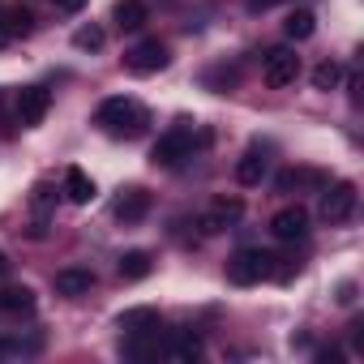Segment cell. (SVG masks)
Segmentation results:
<instances>
[{
    "label": "cell",
    "mask_w": 364,
    "mask_h": 364,
    "mask_svg": "<svg viewBox=\"0 0 364 364\" xmlns=\"http://www.w3.org/2000/svg\"><path fill=\"white\" fill-rule=\"evenodd\" d=\"M60 193H65L73 206H90L99 189H95V180H90L82 167H69V171H65V189H60Z\"/></svg>",
    "instance_id": "17"
},
{
    "label": "cell",
    "mask_w": 364,
    "mask_h": 364,
    "mask_svg": "<svg viewBox=\"0 0 364 364\" xmlns=\"http://www.w3.org/2000/svg\"><path fill=\"white\" fill-rule=\"evenodd\" d=\"M5 270H9V257H5V253H0V279H5Z\"/></svg>",
    "instance_id": "32"
},
{
    "label": "cell",
    "mask_w": 364,
    "mask_h": 364,
    "mask_svg": "<svg viewBox=\"0 0 364 364\" xmlns=\"http://www.w3.org/2000/svg\"><path fill=\"white\" fill-rule=\"evenodd\" d=\"M31 206H35V215H39V219H48V215H52V206H56V189L48 185V180H39V185H35Z\"/></svg>",
    "instance_id": "26"
},
{
    "label": "cell",
    "mask_w": 364,
    "mask_h": 364,
    "mask_svg": "<svg viewBox=\"0 0 364 364\" xmlns=\"http://www.w3.org/2000/svg\"><path fill=\"white\" fill-rule=\"evenodd\" d=\"M240 215H245V202H240V198H215V202L202 210L198 228H202L206 236H219V232L236 228V223H240Z\"/></svg>",
    "instance_id": "7"
},
{
    "label": "cell",
    "mask_w": 364,
    "mask_h": 364,
    "mask_svg": "<svg viewBox=\"0 0 364 364\" xmlns=\"http://www.w3.org/2000/svg\"><path fill=\"white\" fill-rule=\"evenodd\" d=\"M355 202H360V193H355L351 180H334L326 189V198H321V219L326 223H347L355 215Z\"/></svg>",
    "instance_id": "6"
},
{
    "label": "cell",
    "mask_w": 364,
    "mask_h": 364,
    "mask_svg": "<svg viewBox=\"0 0 364 364\" xmlns=\"http://www.w3.org/2000/svg\"><path fill=\"white\" fill-rule=\"evenodd\" d=\"M52 9H56V14H82L86 0H52Z\"/></svg>",
    "instance_id": "27"
},
{
    "label": "cell",
    "mask_w": 364,
    "mask_h": 364,
    "mask_svg": "<svg viewBox=\"0 0 364 364\" xmlns=\"http://www.w3.org/2000/svg\"><path fill=\"white\" fill-rule=\"evenodd\" d=\"M338 82H343V65L338 60H321L313 69V90H334Z\"/></svg>",
    "instance_id": "24"
},
{
    "label": "cell",
    "mask_w": 364,
    "mask_h": 364,
    "mask_svg": "<svg viewBox=\"0 0 364 364\" xmlns=\"http://www.w3.org/2000/svg\"><path fill=\"white\" fill-rule=\"evenodd\" d=\"M245 5H249L253 14H262V9H270V5H279V0H245Z\"/></svg>",
    "instance_id": "30"
},
{
    "label": "cell",
    "mask_w": 364,
    "mask_h": 364,
    "mask_svg": "<svg viewBox=\"0 0 364 364\" xmlns=\"http://www.w3.org/2000/svg\"><path fill=\"white\" fill-rule=\"evenodd\" d=\"M5 43H14V35H9V5H0V48Z\"/></svg>",
    "instance_id": "28"
},
{
    "label": "cell",
    "mask_w": 364,
    "mask_h": 364,
    "mask_svg": "<svg viewBox=\"0 0 364 364\" xmlns=\"http://www.w3.org/2000/svg\"><path fill=\"white\" fill-rule=\"evenodd\" d=\"M120 351H124L129 360H154V355L163 351V334H159V330H141V334H124V343H120Z\"/></svg>",
    "instance_id": "15"
},
{
    "label": "cell",
    "mask_w": 364,
    "mask_h": 364,
    "mask_svg": "<svg viewBox=\"0 0 364 364\" xmlns=\"http://www.w3.org/2000/svg\"><path fill=\"white\" fill-rule=\"evenodd\" d=\"M167 60H171V52H167V43H159V39H141L133 52H124V69H129L133 77H150V73L167 69Z\"/></svg>",
    "instance_id": "4"
},
{
    "label": "cell",
    "mask_w": 364,
    "mask_h": 364,
    "mask_svg": "<svg viewBox=\"0 0 364 364\" xmlns=\"http://www.w3.org/2000/svg\"><path fill=\"white\" fill-rule=\"evenodd\" d=\"M9 35H14V39L35 35V14H31V5H9Z\"/></svg>",
    "instance_id": "23"
},
{
    "label": "cell",
    "mask_w": 364,
    "mask_h": 364,
    "mask_svg": "<svg viewBox=\"0 0 364 364\" xmlns=\"http://www.w3.org/2000/svg\"><path fill=\"white\" fill-rule=\"evenodd\" d=\"M163 355L176 360V364H193L202 355V334L198 330H176L167 343H163Z\"/></svg>",
    "instance_id": "10"
},
{
    "label": "cell",
    "mask_w": 364,
    "mask_h": 364,
    "mask_svg": "<svg viewBox=\"0 0 364 364\" xmlns=\"http://www.w3.org/2000/svg\"><path fill=\"white\" fill-rule=\"evenodd\" d=\"M95 287V270L90 266H65L56 270V291L60 296H86Z\"/></svg>",
    "instance_id": "13"
},
{
    "label": "cell",
    "mask_w": 364,
    "mask_h": 364,
    "mask_svg": "<svg viewBox=\"0 0 364 364\" xmlns=\"http://www.w3.org/2000/svg\"><path fill=\"white\" fill-rule=\"evenodd\" d=\"M43 334H0V360L5 355H39Z\"/></svg>",
    "instance_id": "20"
},
{
    "label": "cell",
    "mask_w": 364,
    "mask_h": 364,
    "mask_svg": "<svg viewBox=\"0 0 364 364\" xmlns=\"http://www.w3.org/2000/svg\"><path fill=\"white\" fill-rule=\"evenodd\" d=\"M150 270H154V257H150L146 249H129V253H120V266H116V274H120L124 283H141Z\"/></svg>",
    "instance_id": "18"
},
{
    "label": "cell",
    "mask_w": 364,
    "mask_h": 364,
    "mask_svg": "<svg viewBox=\"0 0 364 364\" xmlns=\"http://www.w3.org/2000/svg\"><path fill=\"white\" fill-rule=\"evenodd\" d=\"M270 232H274V240H283V245L304 240V236H309V210H304V206H283V210L270 219Z\"/></svg>",
    "instance_id": "9"
},
{
    "label": "cell",
    "mask_w": 364,
    "mask_h": 364,
    "mask_svg": "<svg viewBox=\"0 0 364 364\" xmlns=\"http://www.w3.org/2000/svg\"><path fill=\"white\" fill-rule=\"evenodd\" d=\"M107 43V35H103V26H82V31H73V48H82V52H99Z\"/></svg>",
    "instance_id": "25"
},
{
    "label": "cell",
    "mask_w": 364,
    "mask_h": 364,
    "mask_svg": "<svg viewBox=\"0 0 364 364\" xmlns=\"http://www.w3.org/2000/svg\"><path fill=\"white\" fill-rule=\"evenodd\" d=\"M296 77H300V56H296L291 48H274V52H266V60H262V82H266L270 90L296 86Z\"/></svg>",
    "instance_id": "3"
},
{
    "label": "cell",
    "mask_w": 364,
    "mask_h": 364,
    "mask_svg": "<svg viewBox=\"0 0 364 364\" xmlns=\"http://www.w3.org/2000/svg\"><path fill=\"white\" fill-rule=\"evenodd\" d=\"M146 215H150V193H146V189H137V185H133V189H124V193H120V202H116V219H120V223H141Z\"/></svg>",
    "instance_id": "12"
},
{
    "label": "cell",
    "mask_w": 364,
    "mask_h": 364,
    "mask_svg": "<svg viewBox=\"0 0 364 364\" xmlns=\"http://www.w3.org/2000/svg\"><path fill=\"white\" fill-rule=\"evenodd\" d=\"M48 112H52V90L48 86H26L18 95V124L22 129H39Z\"/></svg>",
    "instance_id": "8"
},
{
    "label": "cell",
    "mask_w": 364,
    "mask_h": 364,
    "mask_svg": "<svg viewBox=\"0 0 364 364\" xmlns=\"http://www.w3.org/2000/svg\"><path fill=\"white\" fill-rule=\"evenodd\" d=\"M347 90H351V103H355V107H360V77H355V73H351V77H347Z\"/></svg>",
    "instance_id": "29"
},
{
    "label": "cell",
    "mask_w": 364,
    "mask_h": 364,
    "mask_svg": "<svg viewBox=\"0 0 364 364\" xmlns=\"http://www.w3.org/2000/svg\"><path fill=\"white\" fill-rule=\"evenodd\" d=\"M313 31H317V18L309 14V9H296V14H287V22H283V35L287 39H313Z\"/></svg>",
    "instance_id": "22"
},
{
    "label": "cell",
    "mask_w": 364,
    "mask_h": 364,
    "mask_svg": "<svg viewBox=\"0 0 364 364\" xmlns=\"http://www.w3.org/2000/svg\"><path fill=\"white\" fill-rule=\"evenodd\" d=\"M185 159H193V133L189 129H167L154 150H150V163L154 167H180Z\"/></svg>",
    "instance_id": "2"
},
{
    "label": "cell",
    "mask_w": 364,
    "mask_h": 364,
    "mask_svg": "<svg viewBox=\"0 0 364 364\" xmlns=\"http://www.w3.org/2000/svg\"><path fill=\"white\" fill-rule=\"evenodd\" d=\"M266 167H270L266 150H262V146H253V150H245V154H240V163H236V180H240L245 189H253V185H262Z\"/></svg>",
    "instance_id": "16"
},
{
    "label": "cell",
    "mask_w": 364,
    "mask_h": 364,
    "mask_svg": "<svg viewBox=\"0 0 364 364\" xmlns=\"http://www.w3.org/2000/svg\"><path fill=\"white\" fill-rule=\"evenodd\" d=\"M338 300H343V304H351V300H355V287H351V283H343V287H338Z\"/></svg>",
    "instance_id": "31"
},
{
    "label": "cell",
    "mask_w": 364,
    "mask_h": 364,
    "mask_svg": "<svg viewBox=\"0 0 364 364\" xmlns=\"http://www.w3.org/2000/svg\"><path fill=\"white\" fill-rule=\"evenodd\" d=\"M95 124H99L107 137H124V141H133V137H141V133H146L150 112H146L141 103H133V99L116 95V99H103V103H99Z\"/></svg>",
    "instance_id": "1"
},
{
    "label": "cell",
    "mask_w": 364,
    "mask_h": 364,
    "mask_svg": "<svg viewBox=\"0 0 364 364\" xmlns=\"http://www.w3.org/2000/svg\"><path fill=\"white\" fill-rule=\"evenodd\" d=\"M321 189L326 185V176L321 171H313V167H287V171H279V180H274V189L279 193H300V189Z\"/></svg>",
    "instance_id": "11"
},
{
    "label": "cell",
    "mask_w": 364,
    "mask_h": 364,
    "mask_svg": "<svg viewBox=\"0 0 364 364\" xmlns=\"http://www.w3.org/2000/svg\"><path fill=\"white\" fill-rule=\"evenodd\" d=\"M35 309V291L26 283H14L0 291V313H31Z\"/></svg>",
    "instance_id": "21"
},
{
    "label": "cell",
    "mask_w": 364,
    "mask_h": 364,
    "mask_svg": "<svg viewBox=\"0 0 364 364\" xmlns=\"http://www.w3.org/2000/svg\"><path fill=\"white\" fill-rule=\"evenodd\" d=\"M112 18H116V26H120V31H141L150 14H146V0H116Z\"/></svg>",
    "instance_id": "19"
},
{
    "label": "cell",
    "mask_w": 364,
    "mask_h": 364,
    "mask_svg": "<svg viewBox=\"0 0 364 364\" xmlns=\"http://www.w3.org/2000/svg\"><path fill=\"white\" fill-rule=\"evenodd\" d=\"M266 270H270V253H262V249H240V253L228 262V283L253 287V283L266 279Z\"/></svg>",
    "instance_id": "5"
},
{
    "label": "cell",
    "mask_w": 364,
    "mask_h": 364,
    "mask_svg": "<svg viewBox=\"0 0 364 364\" xmlns=\"http://www.w3.org/2000/svg\"><path fill=\"white\" fill-rule=\"evenodd\" d=\"M116 326H120L124 334H141V330H163V317H159V309L137 304V309H124V313L116 317Z\"/></svg>",
    "instance_id": "14"
}]
</instances>
